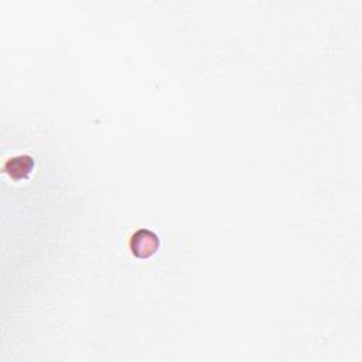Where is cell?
<instances>
[{
  "mask_svg": "<svg viewBox=\"0 0 362 362\" xmlns=\"http://www.w3.org/2000/svg\"><path fill=\"white\" fill-rule=\"evenodd\" d=\"M160 246L158 237L150 230H139L132 235L130 251L139 259H147L157 252Z\"/></svg>",
  "mask_w": 362,
  "mask_h": 362,
  "instance_id": "obj_1",
  "label": "cell"
},
{
  "mask_svg": "<svg viewBox=\"0 0 362 362\" xmlns=\"http://www.w3.org/2000/svg\"><path fill=\"white\" fill-rule=\"evenodd\" d=\"M33 168L35 161L30 156H18L8 160V163L5 164V171L16 181L27 178Z\"/></svg>",
  "mask_w": 362,
  "mask_h": 362,
  "instance_id": "obj_2",
  "label": "cell"
}]
</instances>
